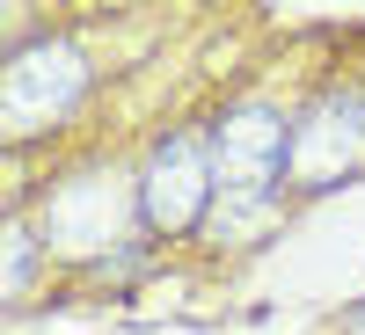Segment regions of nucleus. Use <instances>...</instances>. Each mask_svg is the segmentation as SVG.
I'll use <instances>...</instances> for the list:
<instances>
[{"label": "nucleus", "mask_w": 365, "mask_h": 335, "mask_svg": "<svg viewBox=\"0 0 365 335\" xmlns=\"http://www.w3.org/2000/svg\"><path fill=\"white\" fill-rule=\"evenodd\" d=\"M88 95V58L58 37H37L8 58V80H0V117H8V139H37L58 117Z\"/></svg>", "instance_id": "nucleus-1"}, {"label": "nucleus", "mask_w": 365, "mask_h": 335, "mask_svg": "<svg viewBox=\"0 0 365 335\" xmlns=\"http://www.w3.org/2000/svg\"><path fill=\"white\" fill-rule=\"evenodd\" d=\"M212 197H220V168H212V139H161L154 146V161H146V175H139V219L154 226V233H190L205 211H212Z\"/></svg>", "instance_id": "nucleus-2"}, {"label": "nucleus", "mask_w": 365, "mask_h": 335, "mask_svg": "<svg viewBox=\"0 0 365 335\" xmlns=\"http://www.w3.org/2000/svg\"><path fill=\"white\" fill-rule=\"evenodd\" d=\"M358 168H365V87H336V95H322L292 124L285 175L299 182V190H322V182L358 175Z\"/></svg>", "instance_id": "nucleus-3"}, {"label": "nucleus", "mask_w": 365, "mask_h": 335, "mask_svg": "<svg viewBox=\"0 0 365 335\" xmlns=\"http://www.w3.org/2000/svg\"><path fill=\"white\" fill-rule=\"evenodd\" d=\"M292 161V132L278 110L263 102H241L212 124V168H220V190L227 197H270V182L285 175Z\"/></svg>", "instance_id": "nucleus-4"}, {"label": "nucleus", "mask_w": 365, "mask_h": 335, "mask_svg": "<svg viewBox=\"0 0 365 335\" xmlns=\"http://www.w3.org/2000/svg\"><path fill=\"white\" fill-rule=\"evenodd\" d=\"M125 219H132V204L117 190V175H73L66 190L44 204V240L88 255V248H110V240L125 233Z\"/></svg>", "instance_id": "nucleus-5"}, {"label": "nucleus", "mask_w": 365, "mask_h": 335, "mask_svg": "<svg viewBox=\"0 0 365 335\" xmlns=\"http://www.w3.org/2000/svg\"><path fill=\"white\" fill-rule=\"evenodd\" d=\"M22 277H29V233L15 226L8 233V292H22Z\"/></svg>", "instance_id": "nucleus-6"}, {"label": "nucleus", "mask_w": 365, "mask_h": 335, "mask_svg": "<svg viewBox=\"0 0 365 335\" xmlns=\"http://www.w3.org/2000/svg\"><path fill=\"white\" fill-rule=\"evenodd\" d=\"M344 335H365V307H351V321H344Z\"/></svg>", "instance_id": "nucleus-7"}]
</instances>
